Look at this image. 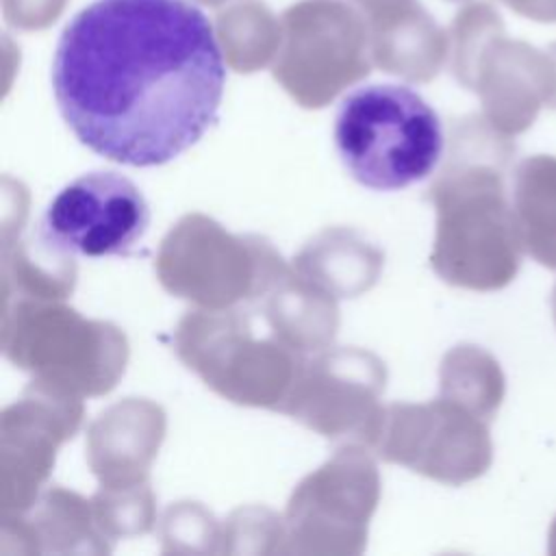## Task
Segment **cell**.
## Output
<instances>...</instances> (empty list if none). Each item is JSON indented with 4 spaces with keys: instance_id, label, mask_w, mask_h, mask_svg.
<instances>
[{
    "instance_id": "7c38bea8",
    "label": "cell",
    "mask_w": 556,
    "mask_h": 556,
    "mask_svg": "<svg viewBox=\"0 0 556 556\" xmlns=\"http://www.w3.org/2000/svg\"><path fill=\"white\" fill-rule=\"evenodd\" d=\"M552 311H554V321H556V287H554V293H552Z\"/></svg>"
},
{
    "instance_id": "8fae6325",
    "label": "cell",
    "mask_w": 556,
    "mask_h": 556,
    "mask_svg": "<svg viewBox=\"0 0 556 556\" xmlns=\"http://www.w3.org/2000/svg\"><path fill=\"white\" fill-rule=\"evenodd\" d=\"M547 552L552 554V556H556V517H554V521H552V526H549V534H547Z\"/></svg>"
},
{
    "instance_id": "8992f818",
    "label": "cell",
    "mask_w": 556,
    "mask_h": 556,
    "mask_svg": "<svg viewBox=\"0 0 556 556\" xmlns=\"http://www.w3.org/2000/svg\"><path fill=\"white\" fill-rule=\"evenodd\" d=\"M460 80L478 85L500 130L523 132L543 106L556 109V41L534 48L502 30L482 46Z\"/></svg>"
},
{
    "instance_id": "277c9868",
    "label": "cell",
    "mask_w": 556,
    "mask_h": 556,
    "mask_svg": "<svg viewBox=\"0 0 556 556\" xmlns=\"http://www.w3.org/2000/svg\"><path fill=\"white\" fill-rule=\"evenodd\" d=\"M445 241V274L473 289L506 287L521 263L523 239L508 206L502 174L478 167L456 185Z\"/></svg>"
},
{
    "instance_id": "5b68a950",
    "label": "cell",
    "mask_w": 556,
    "mask_h": 556,
    "mask_svg": "<svg viewBox=\"0 0 556 556\" xmlns=\"http://www.w3.org/2000/svg\"><path fill=\"white\" fill-rule=\"evenodd\" d=\"M285 43L276 76L293 93H330L367 74V26L343 0H302L282 15Z\"/></svg>"
},
{
    "instance_id": "52a82bcc",
    "label": "cell",
    "mask_w": 556,
    "mask_h": 556,
    "mask_svg": "<svg viewBox=\"0 0 556 556\" xmlns=\"http://www.w3.org/2000/svg\"><path fill=\"white\" fill-rule=\"evenodd\" d=\"M513 211L526 252L556 269V156L534 154L515 172Z\"/></svg>"
},
{
    "instance_id": "7a4b0ae2",
    "label": "cell",
    "mask_w": 556,
    "mask_h": 556,
    "mask_svg": "<svg viewBox=\"0 0 556 556\" xmlns=\"http://www.w3.org/2000/svg\"><path fill=\"white\" fill-rule=\"evenodd\" d=\"M334 146L356 182L397 191L434 172L443 154V126L417 91L404 85H367L341 100Z\"/></svg>"
},
{
    "instance_id": "4fadbf2b",
    "label": "cell",
    "mask_w": 556,
    "mask_h": 556,
    "mask_svg": "<svg viewBox=\"0 0 556 556\" xmlns=\"http://www.w3.org/2000/svg\"><path fill=\"white\" fill-rule=\"evenodd\" d=\"M198 2H204V4H213V7H217V4H222L224 0H198Z\"/></svg>"
},
{
    "instance_id": "3957f363",
    "label": "cell",
    "mask_w": 556,
    "mask_h": 556,
    "mask_svg": "<svg viewBox=\"0 0 556 556\" xmlns=\"http://www.w3.org/2000/svg\"><path fill=\"white\" fill-rule=\"evenodd\" d=\"M148 224V202L132 180L115 172H91L50 200L41 217V239L70 256H126Z\"/></svg>"
},
{
    "instance_id": "9c48e42d",
    "label": "cell",
    "mask_w": 556,
    "mask_h": 556,
    "mask_svg": "<svg viewBox=\"0 0 556 556\" xmlns=\"http://www.w3.org/2000/svg\"><path fill=\"white\" fill-rule=\"evenodd\" d=\"M510 11L521 17L541 22V24H556V0H500Z\"/></svg>"
},
{
    "instance_id": "30bf717a",
    "label": "cell",
    "mask_w": 556,
    "mask_h": 556,
    "mask_svg": "<svg viewBox=\"0 0 556 556\" xmlns=\"http://www.w3.org/2000/svg\"><path fill=\"white\" fill-rule=\"evenodd\" d=\"M367 13H376V11H382L387 7H393V4H400V2H406V0H356Z\"/></svg>"
},
{
    "instance_id": "ba28073f",
    "label": "cell",
    "mask_w": 556,
    "mask_h": 556,
    "mask_svg": "<svg viewBox=\"0 0 556 556\" xmlns=\"http://www.w3.org/2000/svg\"><path fill=\"white\" fill-rule=\"evenodd\" d=\"M63 0H4V15L22 28H43L61 13Z\"/></svg>"
},
{
    "instance_id": "6da1fadb",
    "label": "cell",
    "mask_w": 556,
    "mask_h": 556,
    "mask_svg": "<svg viewBox=\"0 0 556 556\" xmlns=\"http://www.w3.org/2000/svg\"><path fill=\"white\" fill-rule=\"evenodd\" d=\"M224 59L206 15L185 0H96L63 28L56 106L83 146L130 165H163L217 119Z\"/></svg>"
}]
</instances>
